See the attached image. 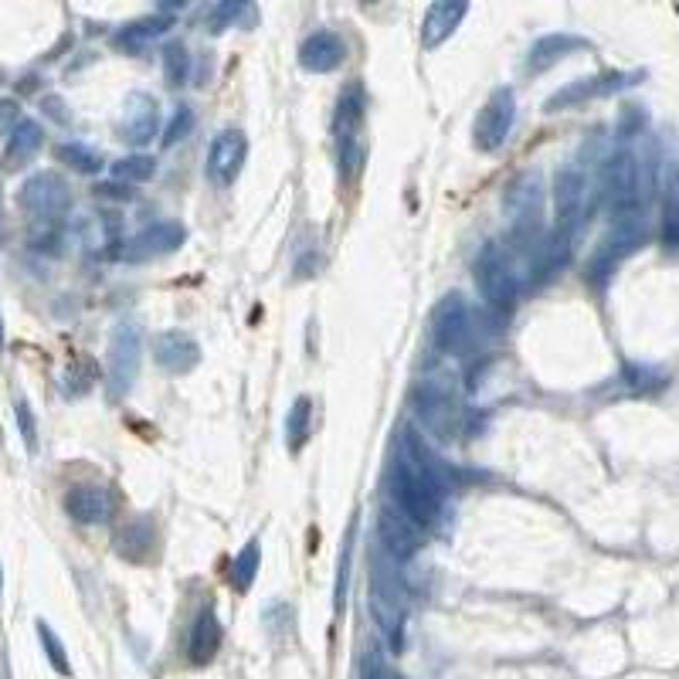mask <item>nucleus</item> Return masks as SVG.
Returning <instances> with one entry per match:
<instances>
[{"instance_id":"obj_18","label":"nucleus","mask_w":679,"mask_h":679,"mask_svg":"<svg viewBox=\"0 0 679 679\" xmlns=\"http://www.w3.org/2000/svg\"><path fill=\"white\" fill-rule=\"evenodd\" d=\"M0 347H4V326H0Z\"/></svg>"},{"instance_id":"obj_2","label":"nucleus","mask_w":679,"mask_h":679,"mask_svg":"<svg viewBox=\"0 0 679 679\" xmlns=\"http://www.w3.org/2000/svg\"><path fill=\"white\" fill-rule=\"evenodd\" d=\"M65 201H68L65 184L55 174L31 177L28 184H24V191H21V208L31 211V214H38V218H51V214H58L65 208Z\"/></svg>"},{"instance_id":"obj_5","label":"nucleus","mask_w":679,"mask_h":679,"mask_svg":"<svg viewBox=\"0 0 679 679\" xmlns=\"http://www.w3.org/2000/svg\"><path fill=\"white\" fill-rule=\"evenodd\" d=\"M242 157H245V143L238 133H221L218 140L211 146V174L221 180V184H228L231 177L238 174V167H242Z\"/></svg>"},{"instance_id":"obj_11","label":"nucleus","mask_w":679,"mask_h":679,"mask_svg":"<svg viewBox=\"0 0 679 679\" xmlns=\"http://www.w3.org/2000/svg\"><path fill=\"white\" fill-rule=\"evenodd\" d=\"M340 55H343V45L333 38V34H316V38L303 48V62L309 68H320V72L337 65Z\"/></svg>"},{"instance_id":"obj_6","label":"nucleus","mask_w":679,"mask_h":679,"mask_svg":"<svg viewBox=\"0 0 679 679\" xmlns=\"http://www.w3.org/2000/svg\"><path fill=\"white\" fill-rule=\"evenodd\" d=\"M65 506H68V513L82 523H96V520L109 517V496H106V489H99V486H75L72 493H68Z\"/></svg>"},{"instance_id":"obj_7","label":"nucleus","mask_w":679,"mask_h":679,"mask_svg":"<svg viewBox=\"0 0 679 679\" xmlns=\"http://www.w3.org/2000/svg\"><path fill=\"white\" fill-rule=\"evenodd\" d=\"M381 530H384V540H388V547L398 557H408V554H415V550H418L421 534H418L415 523L405 517V513H401V517H394L391 510H384L381 513Z\"/></svg>"},{"instance_id":"obj_15","label":"nucleus","mask_w":679,"mask_h":679,"mask_svg":"<svg viewBox=\"0 0 679 679\" xmlns=\"http://www.w3.org/2000/svg\"><path fill=\"white\" fill-rule=\"evenodd\" d=\"M17 418H21V428H24V442L34 445V421L28 415V405H17Z\"/></svg>"},{"instance_id":"obj_9","label":"nucleus","mask_w":679,"mask_h":679,"mask_svg":"<svg viewBox=\"0 0 679 679\" xmlns=\"http://www.w3.org/2000/svg\"><path fill=\"white\" fill-rule=\"evenodd\" d=\"M41 146V130L34 123H17L11 140H7V150H4V167H21L24 160L34 157Z\"/></svg>"},{"instance_id":"obj_12","label":"nucleus","mask_w":679,"mask_h":679,"mask_svg":"<svg viewBox=\"0 0 679 679\" xmlns=\"http://www.w3.org/2000/svg\"><path fill=\"white\" fill-rule=\"evenodd\" d=\"M466 14V7L462 4H435L432 11H428V21H425V45H438V41L445 38L452 28H455V21Z\"/></svg>"},{"instance_id":"obj_8","label":"nucleus","mask_w":679,"mask_h":679,"mask_svg":"<svg viewBox=\"0 0 679 679\" xmlns=\"http://www.w3.org/2000/svg\"><path fill=\"white\" fill-rule=\"evenodd\" d=\"M479 286L493 303H510L513 296V286H510V275H506V265L496 259L493 252H486V259L479 262V272H476Z\"/></svg>"},{"instance_id":"obj_4","label":"nucleus","mask_w":679,"mask_h":679,"mask_svg":"<svg viewBox=\"0 0 679 679\" xmlns=\"http://www.w3.org/2000/svg\"><path fill=\"white\" fill-rule=\"evenodd\" d=\"M435 340L445 350H459L469 340V309L459 296L445 299L435 313Z\"/></svg>"},{"instance_id":"obj_17","label":"nucleus","mask_w":679,"mask_h":679,"mask_svg":"<svg viewBox=\"0 0 679 679\" xmlns=\"http://www.w3.org/2000/svg\"><path fill=\"white\" fill-rule=\"evenodd\" d=\"M252 564H255V547H248L245 557H242V564H238V567H242V588L252 581Z\"/></svg>"},{"instance_id":"obj_14","label":"nucleus","mask_w":679,"mask_h":679,"mask_svg":"<svg viewBox=\"0 0 679 679\" xmlns=\"http://www.w3.org/2000/svg\"><path fill=\"white\" fill-rule=\"evenodd\" d=\"M306 418H309V401H299L296 411H292V418H289V435L296 438V442L306 435Z\"/></svg>"},{"instance_id":"obj_13","label":"nucleus","mask_w":679,"mask_h":679,"mask_svg":"<svg viewBox=\"0 0 679 679\" xmlns=\"http://www.w3.org/2000/svg\"><path fill=\"white\" fill-rule=\"evenodd\" d=\"M38 635H41V642H45V649H48V659H51V666L58 669V673H72V669H68V659H65V649H62V642L55 639V632L48 629L45 622H38Z\"/></svg>"},{"instance_id":"obj_16","label":"nucleus","mask_w":679,"mask_h":679,"mask_svg":"<svg viewBox=\"0 0 679 679\" xmlns=\"http://www.w3.org/2000/svg\"><path fill=\"white\" fill-rule=\"evenodd\" d=\"M17 119V106L14 102H0V136L7 133V126H11Z\"/></svg>"},{"instance_id":"obj_1","label":"nucleus","mask_w":679,"mask_h":679,"mask_svg":"<svg viewBox=\"0 0 679 679\" xmlns=\"http://www.w3.org/2000/svg\"><path fill=\"white\" fill-rule=\"evenodd\" d=\"M394 476H398V506L401 513L415 523V527H428L438 517V506H442V489H438L435 476L428 472L425 462L415 459H401L394 466Z\"/></svg>"},{"instance_id":"obj_10","label":"nucleus","mask_w":679,"mask_h":679,"mask_svg":"<svg viewBox=\"0 0 679 679\" xmlns=\"http://www.w3.org/2000/svg\"><path fill=\"white\" fill-rule=\"evenodd\" d=\"M218 646H221V629L218 622H214V615L204 612L197 618L194 635H191V659L194 663H208L214 652H218Z\"/></svg>"},{"instance_id":"obj_3","label":"nucleus","mask_w":679,"mask_h":679,"mask_svg":"<svg viewBox=\"0 0 679 679\" xmlns=\"http://www.w3.org/2000/svg\"><path fill=\"white\" fill-rule=\"evenodd\" d=\"M510 123H513V96L510 92H496V96L489 99V106L479 113V123H476L479 146H483V150L500 146L503 136L510 133Z\"/></svg>"}]
</instances>
